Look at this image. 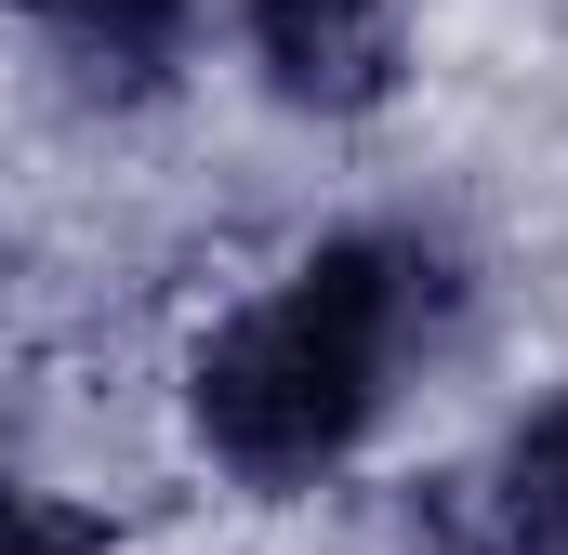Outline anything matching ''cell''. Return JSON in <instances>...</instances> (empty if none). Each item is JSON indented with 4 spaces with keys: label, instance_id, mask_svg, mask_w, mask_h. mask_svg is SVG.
Wrapping results in <instances>:
<instances>
[{
    "label": "cell",
    "instance_id": "3957f363",
    "mask_svg": "<svg viewBox=\"0 0 568 555\" xmlns=\"http://www.w3.org/2000/svg\"><path fill=\"white\" fill-rule=\"evenodd\" d=\"M424 543L436 555H568V397L516 423L503 476H436Z\"/></svg>",
    "mask_w": 568,
    "mask_h": 555
},
{
    "label": "cell",
    "instance_id": "5b68a950",
    "mask_svg": "<svg viewBox=\"0 0 568 555\" xmlns=\"http://www.w3.org/2000/svg\"><path fill=\"white\" fill-rule=\"evenodd\" d=\"M0 555H106V516H80L53 490H0Z\"/></svg>",
    "mask_w": 568,
    "mask_h": 555
},
{
    "label": "cell",
    "instance_id": "6da1fadb",
    "mask_svg": "<svg viewBox=\"0 0 568 555\" xmlns=\"http://www.w3.org/2000/svg\"><path fill=\"white\" fill-rule=\"evenodd\" d=\"M424 304H436V265L410 239H331V252H304L185 371V411L212 436V463H239L252 490H291V476L344 463L371 436V411H384Z\"/></svg>",
    "mask_w": 568,
    "mask_h": 555
},
{
    "label": "cell",
    "instance_id": "277c9868",
    "mask_svg": "<svg viewBox=\"0 0 568 555\" xmlns=\"http://www.w3.org/2000/svg\"><path fill=\"white\" fill-rule=\"evenodd\" d=\"M185 27H199V0H67L53 13V40L93 93H159L185 67Z\"/></svg>",
    "mask_w": 568,
    "mask_h": 555
},
{
    "label": "cell",
    "instance_id": "7a4b0ae2",
    "mask_svg": "<svg viewBox=\"0 0 568 555\" xmlns=\"http://www.w3.org/2000/svg\"><path fill=\"white\" fill-rule=\"evenodd\" d=\"M410 0H252V67L304 120H371L397 93Z\"/></svg>",
    "mask_w": 568,
    "mask_h": 555
},
{
    "label": "cell",
    "instance_id": "8992f818",
    "mask_svg": "<svg viewBox=\"0 0 568 555\" xmlns=\"http://www.w3.org/2000/svg\"><path fill=\"white\" fill-rule=\"evenodd\" d=\"M0 13H67V0H0Z\"/></svg>",
    "mask_w": 568,
    "mask_h": 555
}]
</instances>
